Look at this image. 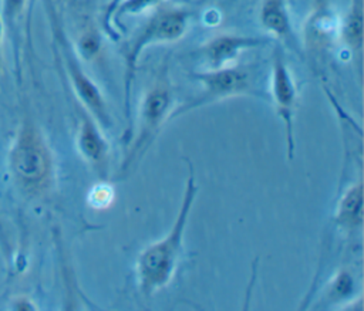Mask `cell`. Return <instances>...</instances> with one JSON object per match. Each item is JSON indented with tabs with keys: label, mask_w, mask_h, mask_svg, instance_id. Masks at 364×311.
<instances>
[{
	"label": "cell",
	"mask_w": 364,
	"mask_h": 311,
	"mask_svg": "<svg viewBox=\"0 0 364 311\" xmlns=\"http://www.w3.org/2000/svg\"><path fill=\"white\" fill-rule=\"evenodd\" d=\"M188 168L189 175L186 179L183 197L172 227L164 237L146 246L139 253L136 260V281L141 293L145 297H151L171 283L182 258L183 237L189 222V214L198 193L193 166L189 160Z\"/></svg>",
	"instance_id": "1"
},
{
	"label": "cell",
	"mask_w": 364,
	"mask_h": 311,
	"mask_svg": "<svg viewBox=\"0 0 364 311\" xmlns=\"http://www.w3.org/2000/svg\"><path fill=\"white\" fill-rule=\"evenodd\" d=\"M191 21V11L183 7H161L141 26L135 36L129 40L124 58H125V75H124V107L125 118L128 121L127 133H124V141L129 139L132 132L131 122V92L132 82L135 78V70L138 61L144 51L155 44L175 43L182 38Z\"/></svg>",
	"instance_id": "2"
},
{
	"label": "cell",
	"mask_w": 364,
	"mask_h": 311,
	"mask_svg": "<svg viewBox=\"0 0 364 311\" xmlns=\"http://www.w3.org/2000/svg\"><path fill=\"white\" fill-rule=\"evenodd\" d=\"M9 168L21 190L37 195L47 190L53 182L54 160L51 151L31 122H24L10 146Z\"/></svg>",
	"instance_id": "3"
},
{
	"label": "cell",
	"mask_w": 364,
	"mask_h": 311,
	"mask_svg": "<svg viewBox=\"0 0 364 311\" xmlns=\"http://www.w3.org/2000/svg\"><path fill=\"white\" fill-rule=\"evenodd\" d=\"M175 94L165 78H159L144 94L139 105L138 132L122 165L118 178H124L141 160L159 133L162 125L171 118Z\"/></svg>",
	"instance_id": "4"
},
{
	"label": "cell",
	"mask_w": 364,
	"mask_h": 311,
	"mask_svg": "<svg viewBox=\"0 0 364 311\" xmlns=\"http://www.w3.org/2000/svg\"><path fill=\"white\" fill-rule=\"evenodd\" d=\"M48 16L54 41L58 47V53L64 64L67 78L75 97L78 98L80 105L94 116V119L101 125V128L108 129L111 126V118L108 114V105L102 91L84 70L80 61V55L75 51L73 43L68 40L51 4H48Z\"/></svg>",
	"instance_id": "5"
},
{
	"label": "cell",
	"mask_w": 364,
	"mask_h": 311,
	"mask_svg": "<svg viewBox=\"0 0 364 311\" xmlns=\"http://www.w3.org/2000/svg\"><path fill=\"white\" fill-rule=\"evenodd\" d=\"M193 78L202 87L200 94L182 107H178L171 116L176 118L206 104L252 92V74L249 68L236 64L215 70L206 68L193 74Z\"/></svg>",
	"instance_id": "6"
},
{
	"label": "cell",
	"mask_w": 364,
	"mask_h": 311,
	"mask_svg": "<svg viewBox=\"0 0 364 311\" xmlns=\"http://www.w3.org/2000/svg\"><path fill=\"white\" fill-rule=\"evenodd\" d=\"M270 95L276 114L284 125V135L287 143V156L291 160L294 155L293 119L299 99V88L291 74L290 67L284 61L280 50L274 51L270 74Z\"/></svg>",
	"instance_id": "7"
},
{
	"label": "cell",
	"mask_w": 364,
	"mask_h": 311,
	"mask_svg": "<svg viewBox=\"0 0 364 311\" xmlns=\"http://www.w3.org/2000/svg\"><path fill=\"white\" fill-rule=\"evenodd\" d=\"M80 124L77 131V149L87 163L97 172L100 179L108 176L109 146L101 132V125L94 116L80 105Z\"/></svg>",
	"instance_id": "8"
},
{
	"label": "cell",
	"mask_w": 364,
	"mask_h": 311,
	"mask_svg": "<svg viewBox=\"0 0 364 311\" xmlns=\"http://www.w3.org/2000/svg\"><path fill=\"white\" fill-rule=\"evenodd\" d=\"M267 41L253 36L239 34H218L208 40L200 48L199 54L208 70L233 65L237 57L249 48H256Z\"/></svg>",
	"instance_id": "9"
},
{
	"label": "cell",
	"mask_w": 364,
	"mask_h": 311,
	"mask_svg": "<svg viewBox=\"0 0 364 311\" xmlns=\"http://www.w3.org/2000/svg\"><path fill=\"white\" fill-rule=\"evenodd\" d=\"M259 21L270 36L286 43L293 41V24L286 0H262Z\"/></svg>",
	"instance_id": "10"
},
{
	"label": "cell",
	"mask_w": 364,
	"mask_h": 311,
	"mask_svg": "<svg viewBox=\"0 0 364 311\" xmlns=\"http://www.w3.org/2000/svg\"><path fill=\"white\" fill-rule=\"evenodd\" d=\"M336 223L340 229L346 231L358 230L363 224V183L358 179L347 190L343 192L337 209H336Z\"/></svg>",
	"instance_id": "11"
},
{
	"label": "cell",
	"mask_w": 364,
	"mask_h": 311,
	"mask_svg": "<svg viewBox=\"0 0 364 311\" xmlns=\"http://www.w3.org/2000/svg\"><path fill=\"white\" fill-rule=\"evenodd\" d=\"M338 34L353 54L361 55L363 50V0H351V4L340 21Z\"/></svg>",
	"instance_id": "12"
},
{
	"label": "cell",
	"mask_w": 364,
	"mask_h": 311,
	"mask_svg": "<svg viewBox=\"0 0 364 311\" xmlns=\"http://www.w3.org/2000/svg\"><path fill=\"white\" fill-rule=\"evenodd\" d=\"M28 0H0V17L4 24V28L11 33L23 16Z\"/></svg>",
	"instance_id": "13"
},
{
	"label": "cell",
	"mask_w": 364,
	"mask_h": 311,
	"mask_svg": "<svg viewBox=\"0 0 364 311\" xmlns=\"http://www.w3.org/2000/svg\"><path fill=\"white\" fill-rule=\"evenodd\" d=\"M165 0H124L117 11H115V16H114V24L117 26L118 20L121 16H129V14H138L158 3H162Z\"/></svg>",
	"instance_id": "14"
},
{
	"label": "cell",
	"mask_w": 364,
	"mask_h": 311,
	"mask_svg": "<svg viewBox=\"0 0 364 311\" xmlns=\"http://www.w3.org/2000/svg\"><path fill=\"white\" fill-rule=\"evenodd\" d=\"M114 192L109 186H107V183H101L100 186H95L88 196V202L90 204H92L97 209L105 207L111 200H112Z\"/></svg>",
	"instance_id": "15"
},
{
	"label": "cell",
	"mask_w": 364,
	"mask_h": 311,
	"mask_svg": "<svg viewBox=\"0 0 364 311\" xmlns=\"http://www.w3.org/2000/svg\"><path fill=\"white\" fill-rule=\"evenodd\" d=\"M124 0H109L105 10H104V16H102V26L105 28V31L111 36V38H117V33L114 30V16L115 11L118 9V6L122 3Z\"/></svg>",
	"instance_id": "16"
},
{
	"label": "cell",
	"mask_w": 364,
	"mask_h": 311,
	"mask_svg": "<svg viewBox=\"0 0 364 311\" xmlns=\"http://www.w3.org/2000/svg\"><path fill=\"white\" fill-rule=\"evenodd\" d=\"M0 250L3 251V254H4L7 258L10 257V254H11V247H10V241H9L7 236H6V233H4V230H3L1 223H0Z\"/></svg>",
	"instance_id": "17"
},
{
	"label": "cell",
	"mask_w": 364,
	"mask_h": 311,
	"mask_svg": "<svg viewBox=\"0 0 364 311\" xmlns=\"http://www.w3.org/2000/svg\"><path fill=\"white\" fill-rule=\"evenodd\" d=\"M3 38H4V24L0 17V71H1V62H3Z\"/></svg>",
	"instance_id": "18"
}]
</instances>
